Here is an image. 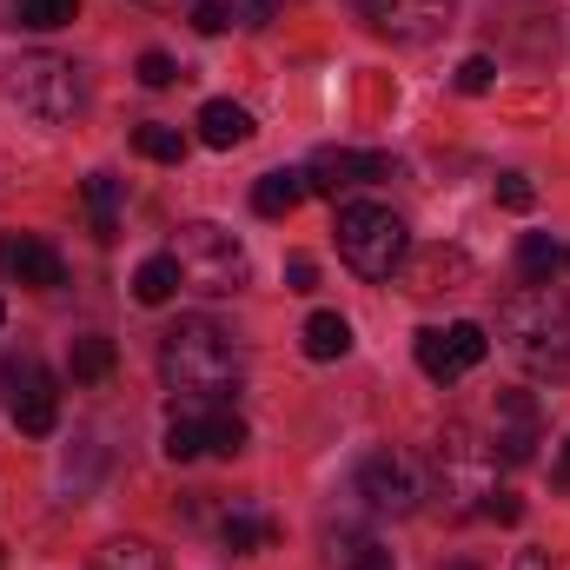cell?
<instances>
[{"mask_svg":"<svg viewBox=\"0 0 570 570\" xmlns=\"http://www.w3.org/2000/svg\"><path fill=\"white\" fill-rule=\"evenodd\" d=\"M498 338L504 352L538 372V379H564L570 372V292L564 285H524L498 305Z\"/></svg>","mask_w":570,"mask_h":570,"instance_id":"1","label":"cell"},{"mask_svg":"<svg viewBox=\"0 0 570 570\" xmlns=\"http://www.w3.org/2000/svg\"><path fill=\"white\" fill-rule=\"evenodd\" d=\"M159 379H166L179 399L226 405V399L239 392V345H233L213 318H179V325L159 338Z\"/></svg>","mask_w":570,"mask_h":570,"instance_id":"2","label":"cell"},{"mask_svg":"<svg viewBox=\"0 0 570 570\" xmlns=\"http://www.w3.org/2000/svg\"><path fill=\"white\" fill-rule=\"evenodd\" d=\"M338 259L358 273V279H392L405 273V253H412V233L392 206H372V199H352L338 206Z\"/></svg>","mask_w":570,"mask_h":570,"instance_id":"3","label":"cell"},{"mask_svg":"<svg viewBox=\"0 0 570 570\" xmlns=\"http://www.w3.org/2000/svg\"><path fill=\"white\" fill-rule=\"evenodd\" d=\"M173 266H179V279L193 285V292H239V285L253 279V259H246V246L226 233V226H213V219H193V226H179V239H173Z\"/></svg>","mask_w":570,"mask_h":570,"instance_id":"4","label":"cell"},{"mask_svg":"<svg viewBox=\"0 0 570 570\" xmlns=\"http://www.w3.org/2000/svg\"><path fill=\"white\" fill-rule=\"evenodd\" d=\"M7 94L33 120H73L87 107V80H80V67L67 53H20L7 67Z\"/></svg>","mask_w":570,"mask_h":570,"instance_id":"5","label":"cell"},{"mask_svg":"<svg viewBox=\"0 0 570 570\" xmlns=\"http://www.w3.org/2000/svg\"><path fill=\"white\" fill-rule=\"evenodd\" d=\"M358 498H365L372 511H385V518H412V511L425 504V471H419V458L399 451V444L372 451V458L358 464Z\"/></svg>","mask_w":570,"mask_h":570,"instance_id":"6","label":"cell"},{"mask_svg":"<svg viewBox=\"0 0 570 570\" xmlns=\"http://www.w3.org/2000/svg\"><path fill=\"white\" fill-rule=\"evenodd\" d=\"M484 352H491V338H484V325H471V318H458V325H425V332H419V372H425L431 385H458L471 365H484Z\"/></svg>","mask_w":570,"mask_h":570,"instance_id":"7","label":"cell"},{"mask_svg":"<svg viewBox=\"0 0 570 570\" xmlns=\"http://www.w3.org/2000/svg\"><path fill=\"white\" fill-rule=\"evenodd\" d=\"M7 412H13V425L27 431V438H47V431L60 425V385L33 365V358H20V365H7Z\"/></svg>","mask_w":570,"mask_h":570,"instance_id":"8","label":"cell"},{"mask_svg":"<svg viewBox=\"0 0 570 570\" xmlns=\"http://www.w3.org/2000/svg\"><path fill=\"white\" fill-rule=\"evenodd\" d=\"M365 179H392V153L318 146V153H312V166H305V186H312V193H325V199H338V193H352V186H365Z\"/></svg>","mask_w":570,"mask_h":570,"instance_id":"9","label":"cell"},{"mask_svg":"<svg viewBox=\"0 0 570 570\" xmlns=\"http://www.w3.org/2000/svg\"><path fill=\"white\" fill-rule=\"evenodd\" d=\"M365 7V20L379 27V33H392V40H431V33H444V20H451V0H358Z\"/></svg>","mask_w":570,"mask_h":570,"instance_id":"10","label":"cell"},{"mask_svg":"<svg viewBox=\"0 0 570 570\" xmlns=\"http://www.w3.org/2000/svg\"><path fill=\"white\" fill-rule=\"evenodd\" d=\"M0 273H13V279L33 285V292H53V285H67V259L47 239L13 233V239H0Z\"/></svg>","mask_w":570,"mask_h":570,"instance_id":"11","label":"cell"},{"mask_svg":"<svg viewBox=\"0 0 570 570\" xmlns=\"http://www.w3.org/2000/svg\"><path fill=\"white\" fill-rule=\"evenodd\" d=\"M491 451L504 464H524L538 451V399L531 392H498V431H491Z\"/></svg>","mask_w":570,"mask_h":570,"instance_id":"12","label":"cell"},{"mask_svg":"<svg viewBox=\"0 0 570 570\" xmlns=\"http://www.w3.org/2000/svg\"><path fill=\"white\" fill-rule=\"evenodd\" d=\"M120 199H127V179H114V173H87L80 206H87V226H94V239H100V246H114V239H120Z\"/></svg>","mask_w":570,"mask_h":570,"instance_id":"13","label":"cell"},{"mask_svg":"<svg viewBox=\"0 0 570 570\" xmlns=\"http://www.w3.org/2000/svg\"><path fill=\"white\" fill-rule=\"evenodd\" d=\"M325 558H332V570H399L392 551H385L372 531H352V524H338V531L325 538Z\"/></svg>","mask_w":570,"mask_h":570,"instance_id":"14","label":"cell"},{"mask_svg":"<svg viewBox=\"0 0 570 570\" xmlns=\"http://www.w3.org/2000/svg\"><path fill=\"white\" fill-rule=\"evenodd\" d=\"M405 279H412V292H458V285L471 279V259L451 253V246H425Z\"/></svg>","mask_w":570,"mask_h":570,"instance_id":"15","label":"cell"},{"mask_svg":"<svg viewBox=\"0 0 570 570\" xmlns=\"http://www.w3.org/2000/svg\"><path fill=\"white\" fill-rule=\"evenodd\" d=\"M199 140L213 146V153H233V146L253 140V114L233 107V100H206L199 107Z\"/></svg>","mask_w":570,"mask_h":570,"instance_id":"16","label":"cell"},{"mask_svg":"<svg viewBox=\"0 0 570 570\" xmlns=\"http://www.w3.org/2000/svg\"><path fill=\"white\" fill-rule=\"evenodd\" d=\"M312 186H305V173H292V166H279V173H266L259 186H253V213H266V219H285V213H298V199H305Z\"/></svg>","mask_w":570,"mask_h":570,"instance_id":"17","label":"cell"},{"mask_svg":"<svg viewBox=\"0 0 570 570\" xmlns=\"http://www.w3.org/2000/svg\"><path fill=\"white\" fill-rule=\"evenodd\" d=\"M114 338L107 332H87V338H73V352H67V372H73V385H100L107 372H114Z\"/></svg>","mask_w":570,"mask_h":570,"instance_id":"18","label":"cell"},{"mask_svg":"<svg viewBox=\"0 0 570 570\" xmlns=\"http://www.w3.org/2000/svg\"><path fill=\"white\" fill-rule=\"evenodd\" d=\"M518 266H524V279L531 285H551V273H570V246H558L551 233H524Z\"/></svg>","mask_w":570,"mask_h":570,"instance_id":"19","label":"cell"},{"mask_svg":"<svg viewBox=\"0 0 570 570\" xmlns=\"http://www.w3.org/2000/svg\"><path fill=\"white\" fill-rule=\"evenodd\" d=\"M345 352H352V325L338 312H312L305 318V358L325 365V358H345Z\"/></svg>","mask_w":570,"mask_h":570,"instance_id":"20","label":"cell"},{"mask_svg":"<svg viewBox=\"0 0 570 570\" xmlns=\"http://www.w3.org/2000/svg\"><path fill=\"white\" fill-rule=\"evenodd\" d=\"M94 570H166V558L146 544V538H107L94 551Z\"/></svg>","mask_w":570,"mask_h":570,"instance_id":"21","label":"cell"},{"mask_svg":"<svg viewBox=\"0 0 570 570\" xmlns=\"http://www.w3.org/2000/svg\"><path fill=\"white\" fill-rule=\"evenodd\" d=\"M179 266H173V253H153V259H146L140 273H134V298H140V305H166V298H173V292H179Z\"/></svg>","mask_w":570,"mask_h":570,"instance_id":"22","label":"cell"},{"mask_svg":"<svg viewBox=\"0 0 570 570\" xmlns=\"http://www.w3.org/2000/svg\"><path fill=\"white\" fill-rule=\"evenodd\" d=\"M206 451H219V458H239L246 451V419L233 405H213L206 412Z\"/></svg>","mask_w":570,"mask_h":570,"instance_id":"23","label":"cell"},{"mask_svg":"<svg viewBox=\"0 0 570 570\" xmlns=\"http://www.w3.org/2000/svg\"><path fill=\"white\" fill-rule=\"evenodd\" d=\"M199 451H206V419L173 412V419H166V458H173V464H193Z\"/></svg>","mask_w":570,"mask_h":570,"instance_id":"24","label":"cell"},{"mask_svg":"<svg viewBox=\"0 0 570 570\" xmlns=\"http://www.w3.org/2000/svg\"><path fill=\"white\" fill-rule=\"evenodd\" d=\"M134 146H140L146 159H159V166H179L186 159V134L179 127H159V120L153 127H134Z\"/></svg>","mask_w":570,"mask_h":570,"instance_id":"25","label":"cell"},{"mask_svg":"<svg viewBox=\"0 0 570 570\" xmlns=\"http://www.w3.org/2000/svg\"><path fill=\"white\" fill-rule=\"evenodd\" d=\"M7 13H13L20 27H40V33H47V27H67V20L80 13V0H13Z\"/></svg>","mask_w":570,"mask_h":570,"instance_id":"26","label":"cell"},{"mask_svg":"<svg viewBox=\"0 0 570 570\" xmlns=\"http://www.w3.org/2000/svg\"><path fill=\"white\" fill-rule=\"evenodd\" d=\"M266 538H273V524H259L253 511H233L226 518V551H259Z\"/></svg>","mask_w":570,"mask_h":570,"instance_id":"27","label":"cell"},{"mask_svg":"<svg viewBox=\"0 0 570 570\" xmlns=\"http://www.w3.org/2000/svg\"><path fill=\"white\" fill-rule=\"evenodd\" d=\"M498 206H511V213H531V206H538V186H531V173H498Z\"/></svg>","mask_w":570,"mask_h":570,"instance_id":"28","label":"cell"},{"mask_svg":"<svg viewBox=\"0 0 570 570\" xmlns=\"http://www.w3.org/2000/svg\"><path fill=\"white\" fill-rule=\"evenodd\" d=\"M233 20H239L233 0H193V27H199V33H226Z\"/></svg>","mask_w":570,"mask_h":570,"instance_id":"29","label":"cell"},{"mask_svg":"<svg viewBox=\"0 0 570 570\" xmlns=\"http://www.w3.org/2000/svg\"><path fill=\"white\" fill-rule=\"evenodd\" d=\"M491 80H498V67H491L484 53H471V60H458V94H491Z\"/></svg>","mask_w":570,"mask_h":570,"instance_id":"30","label":"cell"},{"mask_svg":"<svg viewBox=\"0 0 570 570\" xmlns=\"http://www.w3.org/2000/svg\"><path fill=\"white\" fill-rule=\"evenodd\" d=\"M173 80H186L173 67V53H140V87H173Z\"/></svg>","mask_w":570,"mask_h":570,"instance_id":"31","label":"cell"},{"mask_svg":"<svg viewBox=\"0 0 570 570\" xmlns=\"http://www.w3.org/2000/svg\"><path fill=\"white\" fill-rule=\"evenodd\" d=\"M285 292H318V266H312L305 253H292V259H285Z\"/></svg>","mask_w":570,"mask_h":570,"instance_id":"32","label":"cell"},{"mask_svg":"<svg viewBox=\"0 0 570 570\" xmlns=\"http://www.w3.org/2000/svg\"><path fill=\"white\" fill-rule=\"evenodd\" d=\"M484 511H491L498 524H518V518H524V498H518V491H484Z\"/></svg>","mask_w":570,"mask_h":570,"instance_id":"33","label":"cell"},{"mask_svg":"<svg viewBox=\"0 0 570 570\" xmlns=\"http://www.w3.org/2000/svg\"><path fill=\"white\" fill-rule=\"evenodd\" d=\"M511 570H551V551H518Z\"/></svg>","mask_w":570,"mask_h":570,"instance_id":"34","label":"cell"},{"mask_svg":"<svg viewBox=\"0 0 570 570\" xmlns=\"http://www.w3.org/2000/svg\"><path fill=\"white\" fill-rule=\"evenodd\" d=\"M246 7H253V27H266V20L279 13V0H246Z\"/></svg>","mask_w":570,"mask_h":570,"instance_id":"35","label":"cell"},{"mask_svg":"<svg viewBox=\"0 0 570 570\" xmlns=\"http://www.w3.org/2000/svg\"><path fill=\"white\" fill-rule=\"evenodd\" d=\"M558 484H570V438H564V451H558Z\"/></svg>","mask_w":570,"mask_h":570,"instance_id":"36","label":"cell"},{"mask_svg":"<svg viewBox=\"0 0 570 570\" xmlns=\"http://www.w3.org/2000/svg\"><path fill=\"white\" fill-rule=\"evenodd\" d=\"M444 570H478V564H444Z\"/></svg>","mask_w":570,"mask_h":570,"instance_id":"37","label":"cell"},{"mask_svg":"<svg viewBox=\"0 0 570 570\" xmlns=\"http://www.w3.org/2000/svg\"><path fill=\"white\" fill-rule=\"evenodd\" d=\"M0 318H7V305H0Z\"/></svg>","mask_w":570,"mask_h":570,"instance_id":"38","label":"cell"}]
</instances>
